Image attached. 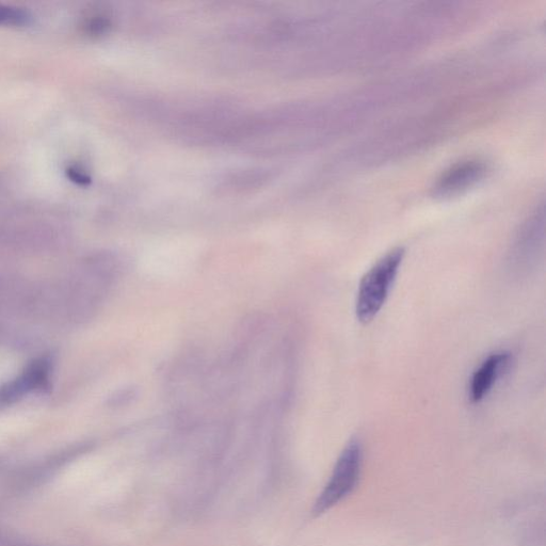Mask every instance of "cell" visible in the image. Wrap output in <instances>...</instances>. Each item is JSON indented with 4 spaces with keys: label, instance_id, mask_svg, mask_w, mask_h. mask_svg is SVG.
Instances as JSON below:
<instances>
[{
    "label": "cell",
    "instance_id": "6da1fadb",
    "mask_svg": "<svg viewBox=\"0 0 546 546\" xmlns=\"http://www.w3.org/2000/svg\"><path fill=\"white\" fill-rule=\"evenodd\" d=\"M405 258L404 248H395L369 269L362 278L357 299L356 316L361 324L373 321L387 302Z\"/></svg>",
    "mask_w": 546,
    "mask_h": 546
},
{
    "label": "cell",
    "instance_id": "7a4b0ae2",
    "mask_svg": "<svg viewBox=\"0 0 546 546\" xmlns=\"http://www.w3.org/2000/svg\"><path fill=\"white\" fill-rule=\"evenodd\" d=\"M363 468V446L359 439H351L337 459L327 485L320 492L312 508L318 518L347 499L357 489Z\"/></svg>",
    "mask_w": 546,
    "mask_h": 546
},
{
    "label": "cell",
    "instance_id": "3957f363",
    "mask_svg": "<svg viewBox=\"0 0 546 546\" xmlns=\"http://www.w3.org/2000/svg\"><path fill=\"white\" fill-rule=\"evenodd\" d=\"M51 361L41 358L31 362L24 373L0 388V408L8 407L30 392L44 391L50 385Z\"/></svg>",
    "mask_w": 546,
    "mask_h": 546
},
{
    "label": "cell",
    "instance_id": "277c9868",
    "mask_svg": "<svg viewBox=\"0 0 546 546\" xmlns=\"http://www.w3.org/2000/svg\"><path fill=\"white\" fill-rule=\"evenodd\" d=\"M510 353L496 351L491 353L474 372L470 384V399L473 404L480 403L491 392L510 363Z\"/></svg>",
    "mask_w": 546,
    "mask_h": 546
},
{
    "label": "cell",
    "instance_id": "5b68a950",
    "mask_svg": "<svg viewBox=\"0 0 546 546\" xmlns=\"http://www.w3.org/2000/svg\"><path fill=\"white\" fill-rule=\"evenodd\" d=\"M484 169L478 163H465L448 171L441 180L439 190L443 194H454L462 189H467L480 179Z\"/></svg>",
    "mask_w": 546,
    "mask_h": 546
},
{
    "label": "cell",
    "instance_id": "8992f818",
    "mask_svg": "<svg viewBox=\"0 0 546 546\" xmlns=\"http://www.w3.org/2000/svg\"><path fill=\"white\" fill-rule=\"evenodd\" d=\"M31 21L32 15L24 8L0 4V26L21 27Z\"/></svg>",
    "mask_w": 546,
    "mask_h": 546
},
{
    "label": "cell",
    "instance_id": "52a82bcc",
    "mask_svg": "<svg viewBox=\"0 0 546 546\" xmlns=\"http://www.w3.org/2000/svg\"><path fill=\"white\" fill-rule=\"evenodd\" d=\"M68 178L78 185H88L90 183V178L83 170H80L76 167H70L67 170Z\"/></svg>",
    "mask_w": 546,
    "mask_h": 546
}]
</instances>
